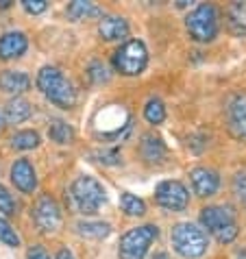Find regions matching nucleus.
I'll list each match as a JSON object with an SVG mask.
<instances>
[{
	"label": "nucleus",
	"mask_w": 246,
	"mask_h": 259,
	"mask_svg": "<svg viewBox=\"0 0 246 259\" xmlns=\"http://www.w3.org/2000/svg\"><path fill=\"white\" fill-rule=\"evenodd\" d=\"M37 88L50 103L61 107V109H72L76 105V92L72 83L55 66H44L37 72Z\"/></svg>",
	"instance_id": "nucleus-1"
},
{
	"label": "nucleus",
	"mask_w": 246,
	"mask_h": 259,
	"mask_svg": "<svg viewBox=\"0 0 246 259\" xmlns=\"http://www.w3.org/2000/svg\"><path fill=\"white\" fill-rule=\"evenodd\" d=\"M202 227L212 233L220 244H231L240 233L235 211L224 205H207L200 209Z\"/></svg>",
	"instance_id": "nucleus-2"
},
{
	"label": "nucleus",
	"mask_w": 246,
	"mask_h": 259,
	"mask_svg": "<svg viewBox=\"0 0 246 259\" xmlns=\"http://www.w3.org/2000/svg\"><path fill=\"white\" fill-rule=\"evenodd\" d=\"M72 194V203L81 213L94 215L100 211V207L107 205V190L103 188V183L98 179H94L90 175H81L72 183L70 188Z\"/></svg>",
	"instance_id": "nucleus-3"
},
{
	"label": "nucleus",
	"mask_w": 246,
	"mask_h": 259,
	"mask_svg": "<svg viewBox=\"0 0 246 259\" xmlns=\"http://www.w3.org/2000/svg\"><path fill=\"white\" fill-rule=\"evenodd\" d=\"M170 240H172L175 250L185 259H198L209 248L207 233L200 227L192 225V222H179V225H175V229L170 233Z\"/></svg>",
	"instance_id": "nucleus-4"
},
{
	"label": "nucleus",
	"mask_w": 246,
	"mask_h": 259,
	"mask_svg": "<svg viewBox=\"0 0 246 259\" xmlns=\"http://www.w3.org/2000/svg\"><path fill=\"white\" fill-rule=\"evenodd\" d=\"M185 28L190 33V37L194 41H200V44H207V41H214L218 37L220 31V16L218 9L214 5L202 3L196 9H192L185 18Z\"/></svg>",
	"instance_id": "nucleus-5"
},
{
	"label": "nucleus",
	"mask_w": 246,
	"mask_h": 259,
	"mask_svg": "<svg viewBox=\"0 0 246 259\" xmlns=\"http://www.w3.org/2000/svg\"><path fill=\"white\" fill-rule=\"evenodd\" d=\"M157 237H159L157 225H142L127 231L120 237V246H118L120 259H144L148 248L153 246V242H157Z\"/></svg>",
	"instance_id": "nucleus-6"
},
{
	"label": "nucleus",
	"mask_w": 246,
	"mask_h": 259,
	"mask_svg": "<svg viewBox=\"0 0 246 259\" xmlns=\"http://www.w3.org/2000/svg\"><path fill=\"white\" fill-rule=\"evenodd\" d=\"M113 66L120 74L137 76L148 66V48L142 39H129L113 55Z\"/></svg>",
	"instance_id": "nucleus-7"
},
{
	"label": "nucleus",
	"mask_w": 246,
	"mask_h": 259,
	"mask_svg": "<svg viewBox=\"0 0 246 259\" xmlns=\"http://www.w3.org/2000/svg\"><path fill=\"white\" fill-rule=\"evenodd\" d=\"M155 203L168 211H183L190 205V192L181 181L168 179L155 188Z\"/></svg>",
	"instance_id": "nucleus-8"
},
{
	"label": "nucleus",
	"mask_w": 246,
	"mask_h": 259,
	"mask_svg": "<svg viewBox=\"0 0 246 259\" xmlns=\"http://www.w3.org/2000/svg\"><path fill=\"white\" fill-rule=\"evenodd\" d=\"M33 218L39 231L44 233L57 231L61 227V209L57 205V200L53 196H48V194H42L33 207Z\"/></svg>",
	"instance_id": "nucleus-9"
},
{
	"label": "nucleus",
	"mask_w": 246,
	"mask_h": 259,
	"mask_svg": "<svg viewBox=\"0 0 246 259\" xmlns=\"http://www.w3.org/2000/svg\"><path fill=\"white\" fill-rule=\"evenodd\" d=\"M190 179H192V188L194 192L198 194V196L202 198H209V196H214L216 192H218L220 188V177H218V172L212 170V168H194L190 172Z\"/></svg>",
	"instance_id": "nucleus-10"
},
{
	"label": "nucleus",
	"mask_w": 246,
	"mask_h": 259,
	"mask_svg": "<svg viewBox=\"0 0 246 259\" xmlns=\"http://www.w3.org/2000/svg\"><path fill=\"white\" fill-rule=\"evenodd\" d=\"M11 181L20 192L33 194L37 190V172H35L33 163L28 159H18L11 165Z\"/></svg>",
	"instance_id": "nucleus-11"
},
{
	"label": "nucleus",
	"mask_w": 246,
	"mask_h": 259,
	"mask_svg": "<svg viewBox=\"0 0 246 259\" xmlns=\"http://www.w3.org/2000/svg\"><path fill=\"white\" fill-rule=\"evenodd\" d=\"M28 48V39L24 33L9 31L0 37V59H18Z\"/></svg>",
	"instance_id": "nucleus-12"
},
{
	"label": "nucleus",
	"mask_w": 246,
	"mask_h": 259,
	"mask_svg": "<svg viewBox=\"0 0 246 259\" xmlns=\"http://www.w3.org/2000/svg\"><path fill=\"white\" fill-rule=\"evenodd\" d=\"M98 33H100V37L107 41L125 39L129 35V22L122 16H105V18H100Z\"/></svg>",
	"instance_id": "nucleus-13"
},
{
	"label": "nucleus",
	"mask_w": 246,
	"mask_h": 259,
	"mask_svg": "<svg viewBox=\"0 0 246 259\" xmlns=\"http://www.w3.org/2000/svg\"><path fill=\"white\" fill-rule=\"evenodd\" d=\"M142 157L146 161L150 163H159V161H163L166 159V155H168V148H166V144L163 140L159 138V135H153V133H146L142 138Z\"/></svg>",
	"instance_id": "nucleus-14"
},
{
	"label": "nucleus",
	"mask_w": 246,
	"mask_h": 259,
	"mask_svg": "<svg viewBox=\"0 0 246 259\" xmlns=\"http://www.w3.org/2000/svg\"><path fill=\"white\" fill-rule=\"evenodd\" d=\"M31 88V78H28L24 72H16V70H5L0 74V90L5 94H22Z\"/></svg>",
	"instance_id": "nucleus-15"
},
{
	"label": "nucleus",
	"mask_w": 246,
	"mask_h": 259,
	"mask_svg": "<svg viewBox=\"0 0 246 259\" xmlns=\"http://www.w3.org/2000/svg\"><path fill=\"white\" fill-rule=\"evenodd\" d=\"M229 124L240 140H246V96H237L229 105Z\"/></svg>",
	"instance_id": "nucleus-16"
},
{
	"label": "nucleus",
	"mask_w": 246,
	"mask_h": 259,
	"mask_svg": "<svg viewBox=\"0 0 246 259\" xmlns=\"http://www.w3.org/2000/svg\"><path fill=\"white\" fill-rule=\"evenodd\" d=\"M31 113H33V107L24 98H11L9 103L5 105V120H7V124H20V122H24V120L31 118Z\"/></svg>",
	"instance_id": "nucleus-17"
},
{
	"label": "nucleus",
	"mask_w": 246,
	"mask_h": 259,
	"mask_svg": "<svg viewBox=\"0 0 246 259\" xmlns=\"http://www.w3.org/2000/svg\"><path fill=\"white\" fill-rule=\"evenodd\" d=\"M227 26L237 37H246V3H231L229 5Z\"/></svg>",
	"instance_id": "nucleus-18"
},
{
	"label": "nucleus",
	"mask_w": 246,
	"mask_h": 259,
	"mask_svg": "<svg viewBox=\"0 0 246 259\" xmlns=\"http://www.w3.org/2000/svg\"><path fill=\"white\" fill-rule=\"evenodd\" d=\"M76 233L81 237H90V240H103L111 233V225L100 220H81L76 222Z\"/></svg>",
	"instance_id": "nucleus-19"
},
{
	"label": "nucleus",
	"mask_w": 246,
	"mask_h": 259,
	"mask_svg": "<svg viewBox=\"0 0 246 259\" xmlns=\"http://www.w3.org/2000/svg\"><path fill=\"white\" fill-rule=\"evenodd\" d=\"M68 18L74 20V22H81V20H90V18H103V11L98 9L94 3H85V0H74V3L68 5Z\"/></svg>",
	"instance_id": "nucleus-20"
},
{
	"label": "nucleus",
	"mask_w": 246,
	"mask_h": 259,
	"mask_svg": "<svg viewBox=\"0 0 246 259\" xmlns=\"http://www.w3.org/2000/svg\"><path fill=\"white\" fill-rule=\"evenodd\" d=\"M120 207L127 215H144L146 213V203L135 196L133 192H122L120 194Z\"/></svg>",
	"instance_id": "nucleus-21"
},
{
	"label": "nucleus",
	"mask_w": 246,
	"mask_h": 259,
	"mask_svg": "<svg viewBox=\"0 0 246 259\" xmlns=\"http://www.w3.org/2000/svg\"><path fill=\"white\" fill-rule=\"evenodd\" d=\"M48 135H50V140L57 142V144H70L74 140V128L63 120H55L48 128Z\"/></svg>",
	"instance_id": "nucleus-22"
},
{
	"label": "nucleus",
	"mask_w": 246,
	"mask_h": 259,
	"mask_svg": "<svg viewBox=\"0 0 246 259\" xmlns=\"http://www.w3.org/2000/svg\"><path fill=\"white\" fill-rule=\"evenodd\" d=\"M11 146L18 150H31L39 146V133L37 131H18L11 138Z\"/></svg>",
	"instance_id": "nucleus-23"
},
{
	"label": "nucleus",
	"mask_w": 246,
	"mask_h": 259,
	"mask_svg": "<svg viewBox=\"0 0 246 259\" xmlns=\"http://www.w3.org/2000/svg\"><path fill=\"white\" fill-rule=\"evenodd\" d=\"M144 118L150 124H161L166 120V105L161 103V98H150L146 107H144Z\"/></svg>",
	"instance_id": "nucleus-24"
},
{
	"label": "nucleus",
	"mask_w": 246,
	"mask_h": 259,
	"mask_svg": "<svg viewBox=\"0 0 246 259\" xmlns=\"http://www.w3.org/2000/svg\"><path fill=\"white\" fill-rule=\"evenodd\" d=\"M0 242L7 244V246H11V248L20 246V235L16 233V229H13L5 218H0Z\"/></svg>",
	"instance_id": "nucleus-25"
},
{
	"label": "nucleus",
	"mask_w": 246,
	"mask_h": 259,
	"mask_svg": "<svg viewBox=\"0 0 246 259\" xmlns=\"http://www.w3.org/2000/svg\"><path fill=\"white\" fill-rule=\"evenodd\" d=\"M0 211L5 215L16 213V200H13V196L7 192V188H3V185H0Z\"/></svg>",
	"instance_id": "nucleus-26"
},
{
	"label": "nucleus",
	"mask_w": 246,
	"mask_h": 259,
	"mask_svg": "<svg viewBox=\"0 0 246 259\" xmlns=\"http://www.w3.org/2000/svg\"><path fill=\"white\" fill-rule=\"evenodd\" d=\"M90 78L94 83H105V81H109V72H107V68L103 66L100 61H94L92 66H90Z\"/></svg>",
	"instance_id": "nucleus-27"
},
{
	"label": "nucleus",
	"mask_w": 246,
	"mask_h": 259,
	"mask_svg": "<svg viewBox=\"0 0 246 259\" xmlns=\"http://www.w3.org/2000/svg\"><path fill=\"white\" fill-rule=\"evenodd\" d=\"M233 190H235V196L240 198V203L246 207V170H242V172H237V175H235Z\"/></svg>",
	"instance_id": "nucleus-28"
},
{
	"label": "nucleus",
	"mask_w": 246,
	"mask_h": 259,
	"mask_svg": "<svg viewBox=\"0 0 246 259\" xmlns=\"http://www.w3.org/2000/svg\"><path fill=\"white\" fill-rule=\"evenodd\" d=\"M22 7L31 16H39V13H44L48 9V3H44V0H22Z\"/></svg>",
	"instance_id": "nucleus-29"
},
{
	"label": "nucleus",
	"mask_w": 246,
	"mask_h": 259,
	"mask_svg": "<svg viewBox=\"0 0 246 259\" xmlns=\"http://www.w3.org/2000/svg\"><path fill=\"white\" fill-rule=\"evenodd\" d=\"M96 157H98V161H103V163H120V161H122L120 150H115V148H109V150H98Z\"/></svg>",
	"instance_id": "nucleus-30"
},
{
	"label": "nucleus",
	"mask_w": 246,
	"mask_h": 259,
	"mask_svg": "<svg viewBox=\"0 0 246 259\" xmlns=\"http://www.w3.org/2000/svg\"><path fill=\"white\" fill-rule=\"evenodd\" d=\"M26 259H50V255L46 253V248H44V246H39V244H35V246L28 248Z\"/></svg>",
	"instance_id": "nucleus-31"
},
{
	"label": "nucleus",
	"mask_w": 246,
	"mask_h": 259,
	"mask_svg": "<svg viewBox=\"0 0 246 259\" xmlns=\"http://www.w3.org/2000/svg\"><path fill=\"white\" fill-rule=\"evenodd\" d=\"M55 259H74V255H72V250H68V248H59V253H57Z\"/></svg>",
	"instance_id": "nucleus-32"
},
{
	"label": "nucleus",
	"mask_w": 246,
	"mask_h": 259,
	"mask_svg": "<svg viewBox=\"0 0 246 259\" xmlns=\"http://www.w3.org/2000/svg\"><path fill=\"white\" fill-rule=\"evenodd\" d=\"M235 259H246V248H244V250H237V253H235Z\"/></svg>",
	"instance_id": "nucleus-33"
},
{
	"label": "nucleus",
	"mask_w": 246,
	"mask_h": 259,
	"mask_svg": "<svg viewBox=\"0 0 246 259\" xmlns=\"http://www.w3.org/2000/svg\"><path fill=\"white\" fill-rule=\"evenodd\" d=\"M7 7H11V0H0V9H7Z\"/></svg>",
	"instance_id": "nucleus-34"
},
{
	"label": "nucleus",
	"mask_w": 246,
	"mask_h": 259,
	"mask_svg": "<svg viewBox=\"0 0 246 259\" xmlns=\"http://www.w3.org/2000/svg\"><path fill=\"white\" fill-rule=\"evenodd\" d=\"M153 259H168V255H166V253H155Z\"/></svg>",
	"instance_id": "nucleus-35"
}]
</instances>
